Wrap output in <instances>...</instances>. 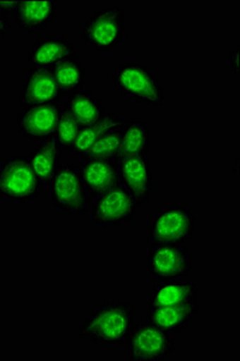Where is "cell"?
<instances>
[{"mask_svg":"<svg viewBox=\"0 0 240 361\" xmlns=\"http://www.w3.org/2000/svg\"><path fill=\"white\" fill-rule=\"evenodd\" d=\"M137 320V310L128 301H107L88 313L78 337L100 347H121L126 345Z\"/></svg>","mask_w":240,"mask_h":361,"instance_id":"cell-1","label":"cell"},{"mask_svg":"<svg viewBox=\"0 0 240 361\" xmlns=\"http://www.w3.org/2000/svg\"><path fill=\"white\" fill-rule=\"evenodd\" d=\"M112 85L121 97L138 105L161 106L166 90L151 66L141 63H124L116 66L112 76Z\"/></svg>","mask_w":240,"mask_h":361,"instance_id":"cell-2","label":"cell"},{"mask_svg":"<svg viewBox=\"0 0 240 361\" xmlns=\"http://www.w3.org/2000/svg\"><path fill=\"white\" fill-rule=\"evenodd\" d=\"M197 218L193 209L184 204H168L158 209L146 226L150 246L186 245L195 236Z\"/></svg>","mask_w":240,"mask_h":361,"instance_id":"cell-3","label":"cell"},{"mask_svg":"<svg viewBox=\"0 0 240 361\" xmlns=\"http://www.w3.org/2000/svg\"><path fill=\"white\" fill-rule=\"evenodd\" d=\"M42 185L30 157L8 154L0 163V199L11 204H30L42 197Z\"/></svg>","mask_w":240,"mask_h":361,"instance_id":"cell-4","label":"cell"},{"mask_svg":"<svg viewBox=\"0 0 240 361\" xmlns=\"http://www.w3.org/2000/svg\"><path fill=\"white\" fill-rule=\"evenodd\" d=\"M127 35V13L120 6L95 10L80 25V40L95 52H110Z\"/></svg>","mask_w":240,"mask_h":361,"instance_id":"cell-5","label":"cell"},{"mask_svg":"<svg viewBox=\"0 0 240 361\" xmlns=\"http://www.w3.org/2000/svg\"><path fill=\"white\" fill-rule=\"evenodd\" d=\"M50 204L71 217H81L90 211L91 195L83 182L78 165L66 164L59 169L50 185Z\"/></svg>","mask_w":240,"mask_h":361,"instance_id":"cell-6","label":"cell"},{"mask_svg":"<svg viewBox=\"0 0 240 361\" xmlns=\"http://www.w3.org/2000/svg\"><path fill=\"white\" fill-rule=\"evenodd\" d=\"M174 335L148 319L137 320L126 342L127 357L132 361H162L174 355Z\"/></svg>","mask_w":240,"mask_h":361,"instance_id":"cell-7","label":"cell"},{"mask_svg":"<svg viewBox=\"0 0 240 361\" xmlns=\"http://www.w3.org/2000/svg\"><path fill=\"white\" fill-rule=\"evenodd\" d=\"M193 270V259L185 245L150 246L146 274L156 283L184 279Z\"/></svg>","mask_w":240,"mask_h":361,"instance_id":"cell-8","label":"cell"},{"mask_svg":"<svg viewBox=\"0 0 240 361\" xmlns=\"http://www.w3.org/2000/svg\"><path fill=\"white\" fill-rule=\"evenodd\" d=\"M90 212L93 224L107 229L133 222L137 218L138 206L132 195L119 185L107 193L93 197Z\"/></svg>","mask_w":240,"mask_h":361,"instance_id":"cell-9","label":"cell"},{"mask_svg":"<svg viewBox=\"0 0 240 361\" xmlns=\"http://www.w3.org/2000/svg\"><path fill=\"white\" fill-rule=\"evenodd\" d=\"M117 164L119 185L132 195L138 209L146 205L155 192V171L148 154L124 157Z\"/></svg>","mask_w":240,"mask_h":361,"instance_id":"cell-10","label":"cell"},{"mask_svg":"<svg viewBox=\"0 0 240 361\" xmlns=\"http://www.w3.org/2000/svg\"><path fill=\"white\" fill-rule=\"evenodd\" d=\"M63 109L61 103L23 107L17 116V129L25 139L35 144L54 137Z\"/></svg>","mask_w":240,"mask_h":361,"instance_id":"cell-11","label":"cell"},{"mask_svg":"<svg viewBox=\"0 0 240 361\" xmlns=\"http://www.w3.org/2000/svg\"><path fill=\"white\" fill-rule=\"evenodd\" d=\"M63 98L50 69L30 68L22 78L20 87V107L33 106L42 104L59 103Z\"/></svg>","mask_w":240,"mask_h":361,"instance_id":"cell-12","label":"cell"},{"mask_svg":"<svg viewBox=\"0 0 240 361\" xmlns=\"http://www.w3.org/2000/svg\"><path fill=\"white\" fill-rule=\"evenodd\" d=\"M59 17L56 0H17L13 18L25 34L37 33L49 28Z\"/></svg>","mask_w":240,"mask_h":361,"instance_id":"cell-13","label":"cell"},{"mask_svg":"<svg viewBox=\"0 0 240 361\" xmlns=\"http://www.w3.org/2000/svg\"><path fill=\"white\" fill-rule=\"evenodd\" d=\"M74 44L64 37H42L32 44L28 54L30 68L54 69L78 57Z\"/></svg>","mask_w":240,"mask_h":361,"instance_id":"cell-14","label":"cell"},{"mask_svg":"<svg viewBox=\"0 0 240 361\" xmlns=\"http://www.w3.org/2000/svg\"><path fill=\"white\" fill-rule=\"evenodd\" d=\"M200 310L198 300L184 304L163 306V307H146L145 319L163 329L172 335L181 333L190 326Z\"/></svg>","mask_w":240,"mask_h":361,"instance_id":"cell-15","label":"cell"},{"mask_svg":"<svg viewBox=\"0 0 240 361\" xmlns=\"http://www.w3.org/2000/svg\"><path fill=\"white\" fill-rule=\"evenodd\" d=\"M79 169L91 197H100L119 185L117 160L83 159Z\"/></svg>","mask_w":240,"mask_h":361,"instance_id":"cell-16","label":"cell"},{"mask_svg":"<svg viewBox=\"0 0 240 361\" xmlns=\"http://www.w3.org/2000/svg\"><path fill=\"white\" fill-rule=\"evenodd\" d=\"M63 152L54 137L34 144L30 148V157L34 171L42 183V188L50 187L56 175L59 173Z\"/></svg>","mask_w":240,"mask_h":361,"instance_id":"cell-17","label":"cell"},{"mask_svg":"<svg viewBox=\"0 0 240 361\" xmlns=\"http://www.w3.org/2000/svg\"><path fill=\"white\" fill-rule=\"evenodd\" d=\"M199 289L192 279H178L156 283L146 300L148 307H163L198 300Z\"/></svg>","mask_w":240,"mask_h":361,"instance_id":"cell-18","label":"cell"},{"mask_svg":"<svg viewBox=\"0 0 240 361\" xmlns=\"http://www.w3.org/2000/svg\"><path fill=\"white\" fill-rule=\"evenodd\" d=\"M63 105L66 111L83 128L95 123L107 112V109L91 90H83L69 95Z\"/></svg>","mask_w":240,"mask_h":361,"instance_id":"cell-19","label":"cell"},{"mask_svg":"<svg viewBox=\"0 0 240 361\" xmlns=\"http://www.w3.org/2000/svg\"><path fill=\"white\" fill-rule=\"evenodd\" d=\"M150 144L151 133L149 126L140 119L124 118L120 152L117 159L124 157L148 154Z\"/></svg>","mask_w":240,"mask_h":361,"instance_id":"cell-20","label":"cell"},{"mask_svg":"<svg viewBox=\"0 0 240 361\" xmlns=\"http://www.w3.org/2000/svg\"><path fill=\"white\" fill-rule=\"evenodd\" d=\"M52 73L63 97H69L81 92L88 82V70L79 57L73 58L71 61L56 66L52 69Z\"/></svg>","mask_w":240,"mask_h":361,"instance_id":"cell-21","label":"cell"},{"mask_svg":"<svg viewBox=\"0 0 240 361\" xmlns=\"http://www.w3.org/2000/svg\"><path fill=\"white\" fill-rule=\"evenodd\" d=\"M124 121V117L117 115L115 112L107 110L105 115L97 121L95 123L83 128L80 132L78 140L71 148V153L74 156L85 157V154L93 147V145L108 132L109 129L115 127L116 124Z\"/></svg>","mask_w":240,"mask_h":361,"instance_id":"cell-22","label":"cell"},{"mask_svg":"<svg viewBox=\"0 0 240 361\" xmlns=\"http://www.w3.org/2000/svg\"><path fill=\"white\" fill-rule=\"evenodd\" d=\"M124 118L122 122L116 124L115 127L109 129L100 137L93 147L88 151L83 159H117L121 148L122 140V129H124Z\"/></svg>","mask_w":240,"mask_h":361,"instance_id":"cell-23","label":"cell"},{"mask_svg":"<svg viewBox=\"0 0 240 361\" xmlns=\"http://www.w3.org/2000/svg\"><path fill=\"white\" fill-rule=\"evenodd\" d=\"M81 129L83 127L71 117V114L66 111V109H63L57 130L54 134V139L63 152H71Z\"/></svg>","mask_w":240,"mask_h":361,"instance_id":"cell-24","label":"cell"},{"mask_svg":"<svg viewBox=\"0 0 240 361\" xmlns=\"http://www.w3.org/2000/svg\"><path fill=\"white\" fill-rule=\"evenodd\" d=\"M239 56L240 47L239 45H236L233 47L232 51L229 52V56H228L229 69H231V73H232L234 78H239Z\"/></svg>","mask_w":240,"mask_h":361,"instance_id":"cell-25","label":"cell"},{"mask_svg":"<svg viewBox=\"0 0 240 361\" xmlns=\"http://www.w3.org/2000/svg\"><path fill=\"white\" fill-rule=\"evenodd\" d=\"M13 35V25L10 17L0 10V39H8Z\"/></svg>","mask_w":240,"mask_h":361,"instance_id":"cell-26","label":"cell"},{"mask_svg":"<svg viewBox=\"0 0 240 361\" xmlns=\"http://www.w3.org/2000/svg\"><path fill=\"white\" fill-rule=\"evenodd\" d=\"M16 5L17 0H0V10L8 17L13 16Z\"/></svg>","mask_w":240,"mask_h":361,"instance_id":"cell-27","label":"cell"},{"mask_svg":"<svg viewBox=\"0 0 240 361\" xmlns=\"http://www.w3.org/2000/svg\"><path fill=\"white\" fill-rule=\"evenodd\" d=\"M236 165H238V159L236 160V163H234V166H233L232 168L233 173H236Z\"/></svg>","mask_w":240,"mask_h":361,"instance_id":"cell-28","label":"cell"}]
</instances>
